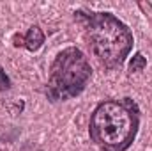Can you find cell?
Instances as JSON below:
<instances>
[{"label": "cell", "instance_id": "3", "mask_svg": "<svg viewBox=\"0 0 152 151\" xmlns=\"http://www.w3.org/2000/svg\"><path fill=\"white\" fill-rule=\"evenodd\" d=\"M90 78L92 66L87 55L76 46H67L55 55L50 66L46 96L50 101L73 100L87 89Z\"/></svg>", "mask_w": 152, "mask_h": 151}, {"label": "cell", "instance_id": "5", "mask_svg": "<svg viewBox=\"0 0 152 151\" xmlns=\"http://www.w3.org/2000/svg\"><path fill=\"white\" fill-rule=\"evenodd\" d=\"M145 68H147V57L142 52H136L129 61V68H127L129 73H142Z\"/></svg>", "mask_w": 152, "mask_h": 151}, {"label": "cell", "instance_id": "1", "mask_svg": "<svg viewBox=\"0 0 152 151\" xmlns=\"http://www.w3.org/2000/svg\"><path fill=\"white\" fill-rule=\"evenodd\" d=\"M142 123L138 103L126 98L99 101L88 119V139L101 151H127L136 141Z\"/></svg>", "mask_w": 152, "mask_h": 151}, {"label": "cell", "instance_id": "2", "mask_svg": "<svg viewBox=\"0 0 152 151\" xmlns=\"http://www.w3.org/2000/svg\"><path fill=\"white\" fill-rule=\"evenodd\" d=\"M75 18L83 23L90 50L99 64L110 71L122 68L134 46L133 30L108 11L78 9Z\"/></svg>", "mask_w": 152, "mask_h": 151}, {"label": "cell", "instance_id": "4", "mask_svg": "<svg viewBox=\"0 0 152 151\" xmlns=\"http://www.w3.org/2000/svg\"><path fill=\"white\" fill-rule=\"evenodd\" d=\"M12 44L16 48H27L28 52H37L44 44V32L39 25H32L25 34H14L12 36Z\"/></svg>", "mask_w": 152, "mask_h": 151}, {"label": "cell", "instance_id": "6", "mask_svg": "<svg viewBox=\"0 0 152 151\" xmlns=\"http://www.w3.org/2000/svg\"><path fill=\"white\" fill-rule=\"evenodd\" d=\"M11 89V78L4 71V68L0 66V91H9Z\"/></svg>", "mask_w": 152, "mask_h": 151}]
</instances>
